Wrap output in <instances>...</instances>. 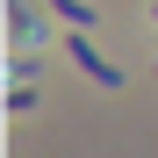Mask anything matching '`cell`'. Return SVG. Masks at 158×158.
Returning <instances> with one entry per match:
<instances>
[{"label": "cell", "mask_w": 158, "mask_h": 158, "mask_svg": "<svg viewBox=\"0 0 158 158\" xmlns=\"http://www.w3.org/2000/svg\"><path fill=\"white\" fill-rule=\"evenodd\" d=\"M72 65L86 72V79H101V86H122V72H115V65H108V58L86 43V29H72Z\"/></svg>", "instance_id": "obj_1"}, {"label": "cell", "mask_w": 158, "mask_h": 158, "mask_svg": "<svg viewBox=\"0 0 158 158\" xmlns=\"http://www.w3.org/2000/svg\"><path fill=\"white\" fill-rule=\"evenodd\" d=\"M50 7H58V15L72 22V29H94V7H79V0H50Z\"/></svg>", "instance_id": "obj_2"}]
</instances>
